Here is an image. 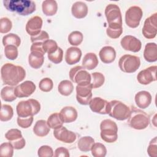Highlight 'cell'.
Returning a JSON list of instances; mask_svg holds the SVG:
<instances>
[{
    "instance_id": "6da1fadb",
    "label": "cell",
    "mask_w": 157,
    "mask_h": 157,
    "mask_svg": "<svg viewBox=\"0 0 157 157\" xmlns=\"http://www.w3.org/2000/svg\"><path fill=\"white\" fill-rule=\"evenodd\" d=\"M1 77L4 84L13 86L24 80L26 71L20 66L7 63L1 67Z\"/></svg>"
},
{
    "instance_id": "7a4b0ae2",
    "label": "cell",
    "mask_w": 157,
    "mask_h": 157,
    "mask_svg": "<svg viewBox=\"0 0 157 157\" xmlns=\"http://www.w3.org/2000/svg\"><path fill=\"white\" fill-rule=\"evenodd\" d=\"M5 8L23 16L31 14L36 10V4L30 0H4Z\"/></svg>"
},
{
    "instance_id": "3957f363",
    "label": "cell",
    "mask_w": 157,
    "mask_h": 157,
    "mask_svg": "<svg viewBox=\"0 0 157 157\" xmlns=\"http://www.w3.org/2000/svg\"><path fill=\"white\" fill-rule=\"evenodd\" d=\"M128 123L134 129H144L149 125L150 117L141 109L132 107L131 108L130 114L128 118Z\"/></svg>"
},
{
    "instance_id": "277c9868",
    "label": "cell",
    "mask_w": 157,
    "mask_h": 157,
    "mask_svg": "<svg viewBox=\"0 0 157 157\" xmlns=\"http://www.w3.org/2000/svg\"><path fill=\"white\" fill-rule=\"evenodd\" d=\"M40 110V104L39 102L34 99L21 101L18 103L16 107L18 117L21 118L34 116L37 114Z\"/></svg>"
},
{
    "instance_id": "5b68a950",
    "label": "cell",
    "mask_w": 157,
    "mask_h": 157,
    "mask_svg": "<svg viewBox=\"0 0 157 157\" xmlns=\"http://www.w3.org/2000/svg\"><path fill=\"white\" fill-rule=\"evenodd\" d=\"M101 137L107 143L115 142L118 139V126L115 121L110 119H105L100 124Z\"/></svg>"
},
{
    "instance_id": "8992f818",
    "label": "cell",
    "mask_w": 157,
    "mask_h": 157,
    "mask_svg": "<svg viewBox=\"0 0 157 157\" xmlns=\"http://www.w3.org/2000/svg\"><path fill=\"white\" fill-rule=\"evenodd\" d=\"M105 15L109 25V28H123L121 13L118 5L115 4H108L105 9Z\"/></svg>"
},
{
    "instance_id": "52a82bcc",
    "label": "cell",
    "mask_w": 157,
    "mask_h": 157,
    "mask_svg": "<svg viewBox=\"0 0 157 157\" xmlns=\"http://www.w3.org/2000/svg\"><path fill=\"white\" fill-rule=\"evenodd\" d=\"M131 109L123 102L113 100L109 102V112L110 117L114 118L117 120H125L129 116Z\"/></svg>"
},
{
    "instance_id": "ba28073f",
    "label": "cell",
    "mask_w": 157,
    "mask_h": 157,
    "mask_svg": "<svg viewBox=\"0 0 157 157\" xmlns=\"http://www.w3.org/2000/svg\"><path fill=\"white\" fill-rule=\"evenodd\" d=\"M69 78L72 82L78 85H88L91 83V74L81 66L72 67L69 71Z\"/></svg>"
},
{
    "instance_id": "9c48e42d",
    "label": "cell",
    "mask_w": 157,
    "mask_h": 157,
    "mask_svg": "<svg viewBox=\"0 0 157 157\" xmlns=\"http://www.w3.org/2000/svg\"><path fill=\"white\" fill-rule=\"evenodd\" d=\"M140 65V58L131 55H124L118 61V66L121 71L125 73L136 72Z\"/></svg>"
},
{
    "instance_id": "30bf717a",
    "label": "cell",
    "mask_w": 157,
    "mask_h": 157,
    "mask_svg": "<svg viewBox=\"0 0 157 157\" xmlns=\"http://www.w3.org/2000/svg\"><path fill=\"white\" fill-rule=\"evenodd\" d=\"M142 15L143 12L140 7L131 6L126 12L125 22L129 27L136 28L139 25Z\"/></svg>"
},
{
    "instance_id": "8fae6325",
    "label": "cell",
    "mask_w": 157,
    "mask_h": 157,
    "mask_svg": "<svg viewBox=\"0 0 157 157\" xmlns=\"http://www.w3.org/2000/svg\"><path fill=\"white\" fill-rule=\"evenodd\" d=\"M157 13H155L145 19L142 28L144 36L148 39H153L157 33Z\"/></svg>"
},
{
    "instance_id": "7c38bea8",
    "label": "cell",
    "mask_w": 157,
    "mask_h": 157,
    "mask_svg": "<svg viewBox=\"0 0 157 157\" xmlns=\"http://www.w3.org/2000/svg\"><path fill=\"white\" fill-rule=\"evenodd\" d=\"M5 137L12 144L16 150H20L25 147L26 142L23 137L21 131L18 129H10L5 134Z\"/></svg>"
},
{
    "instance_id": "4fadbf2b",
    "label": "cell",
    "mask_w": 157,
    "mask_h": 157,
    "mask_svg": "<svg viewBox=\"0 0 157 157\" xmlns=\"http://www.w3.org/2000/svg\"><path fill=\"white\" fill-rule=\"evenodd\" d=\"M92 85H77L76 86V99L82 105H88L92 99Z\"/></svg>"
},
{
    "instance_id": "5bb4252c",
    "label": "cell",
    "mask_w": 157,
    "mask_h": 157,
    "mask_svg": "<svg viewBox=\"0 0 157 157\" xmlns=\"http://www.w3.org/2000/svg\"><path fill=\"white\" fill-rule=\"evenodd\" d=\"M156 66H151L140 71L137 76V79L139 83L146 85L156 81Z\"/></svg>"
},
{
    "instance_id": "9a60e30c",
    "label": "cell",
    "mask_w": 157,
    "mask_h": 157,
    "mask_svg": "<svg viewBox=\"0 0 157 157\" xmlns=\"http://www.w3.org/2000/svg\"><path fill=\"white\" fill-rule=\"evenodd\" d=\"M120 44L124 50L135 53L139 52L142 47L140 40L131 35L123 37L120 41Z\"/></svg>"
},
{
    "instance_id": "2e32d148",
    "label": "cell",
    "mask_w": 157,
    "mask_h": 157,
    "mask_svg": "<svg viewBox=\"0 0 157 157\" xmlns=\"http://www.w3.org/2000/svg\"><path fill=\"white\" fill-rule=\"evenodd\" d=\"M89 106L92 112L99 114H108L109 112V102L100 98H92L89 103Z\"/></svg>"
},
{
    "instance_id": "e0dca14e",
    "label": "cell",
    "mask_w": 157,
    "mask_h": 157,
    "mask_svg": "<svg viewBox=\"0 0 157 157\" xmlns=\"http://www.w3.org/2000/svg\"><path fill=\"white\" fill-rule=\"evenodd\" d=\"M53 136L58 140L66 144L73 143L77 138L76 134L74 132L68 130L63 126L54 129Z\"/></svg>"
},
{
    "instance_id": "ac0fdd59",
    "label": "cell",
    "mask_w": 157,
    "mask_h": 157,
    "mask_svg": "<svg viewBox=\"0 0 157 157\" xmlns=\"http://www.w3.org/2000/svg\"><path fill=\"white\" fill-rule=\"evenodd\" d=\"M36 85L31 81L26 80L15 88V94L18 98H28L36 90Z\"/></svg>"
},
{
    "instance_id": "d6986e66",
    "label": "cell",
    "mask_w": 157,
    "mask_h": 157,
    "mask_svg": "<svg viewBox=\"0 0 157 157\" xmlns=\"http://www.w3.org/2000/svg\"><path fill=\"white\" fill-rule=\"evenodd\" d=\"M42 19L39 16L31 17L26 23V31L31 36H35L39 34L42 27Z\"/></svg>"
},
{
    "instance_id": "ffe728a7",
    "label": "cell",
    "mask_w": 157,
    "mask_h": 157,
    "mask_svg": "<svg viewBox=\"0 0 157 157\" xmlns=\"http://www.w3.org/2000/svg\"><path fill=\"white\" fill-rule=\"evenodd\" d=\"M134 99L137 106L140 109H144L150 105L152 97L148 91H140L136 93Z\"/></svg>"
},
{
    "instance_id": "44dd1931",
    "label": "cell",
    "mask_w": 157,
    "mask_h": 157,
    "mask_svg": "<svg viewBox=\"0 0 157 157\" xmlns=\"http://www.w3.org/2000/svg\"><path fill=\"white\" fill-rule=\"evenodd\" d=\"M82 51L76 47H71L68 48L65 54V61L69 65H73L77 63L81 58Z\"/></svg>"
},
{
    "instance_id": "7402d4cb",
    "label": "cell",
    "mask_w": 157,
    "mask_h": 157,
    "mask_svg": "<svg viewBox=\"0 0 157 157\" xmlns=\"http://www.w3.org/2000/svg\"><path fill=\"white\" fill-rule=\"evenodd\" d=\"M99 58L105 64H110L114 61L116 58V52L111 46L102 47L99 53Z\"/></svg>"
},
{
    "instance_id": "603a6c76",
    "label": "cell",
    "mask_w": 157,
    "mask_h": 157,
    "mask_svg": "<svg viewBox=\"0 0 157 157\" xmlns=\"http://www.w3.org/2000/svg\"><path fill=\"white\" fill-rule=\"evenodd\" d=\"M59 113L62 120L65 123H69L75 121L78 116L77 110L72 106L63 107Z\"/></svg>"
},
{
    "instance_id": "cb8c5ba5",
    "label": "cell",
    "mask_w": 157,
    "mask_h": 157,
    "mask_svg": "<svg viewBox=\"0 0 157 157\" xmlns=\"http://www.w3.org/2000/svg\"><path fill=\"white\" fill-rule=\"evenodd\" d=\"M87 5L82 1H77L74 2L71 7L72 15L78 19L85 18L88 14Z\"/></svg>"
},
{
    "instance_id": "d4e9b609",
    "label": "cell",
    "mask_w": 157,
    "mask_h": 157,
    "mask_svg": "<svg viewBox=\"0 0 157 157\" xmlns=\"http://www.w3.org/2000/svg\"><path fill=\"white\" fill-rule=\"evenodd\" d=\"M144 57L147 62L153 63L156 61L157 47L156 43L149 42L145 45L144 51Z\"/></svg>"
},
{
    "instance_id": "484cf974",
    "label": "cell",
    "mask_w": 157,
    "mask_h": 157,
    "mask_svg": "<svg viewBox=\"0 0 157 157\" xmlns=\"http://www.w3.org/2000/svg\"><path fill=\"white\" fill-rule=\"evenodd\" d=\"M44 61V54L37 51L31 52L28 56V62L30 66L34 69H39Z\"/></svg>"
},
{
    "instance_id": "4316f807",
    "label": "cell",
    "mask_w": 157,
    "mask_h": 157,
    "mask_svg": "<svg viewBox=\"0 0 157 157\" xmlns=\"http://www.w3.org/2000/svg\"><path fill=\"white\" fill-rule=\"evenodd\" d=\"M99 63L98 57L94 53H86L82 60V66L87 70H93Z\"/></svg>"
},
{
    "instance_id": "83f0119b",
    "label": "cell",
    "mask_w": 157,
    "mask_h": 157,
    "mask_svg": "<svg viewBox=\"0 0 157 157\" xmlns=\"http://www.w3.org/2000/svg\"><path fill=\"white\" fill-rule=\"evenodd\" d=\"M33 132L38 137H44L49 133L50 127L45 120H39L35 123L33 128Z\"/></svg>"
},
{
    "instance_id": "f1b7e54d",
    "label": "cell",
    "mask_w": 157,
    "mask_h": 157,
    "mask_svg": "<svg viewBox=\"0 0 157 157\" xmlns=\"http://www.w3.org/2000/svg\"><path fill=\"white\" fill-rule=\"evenodd\" d=\"M42 9L46 16H53L58 10V4L55 0H45L42 2Z\"/></svg>"
},
{
    "instance_id": "f546056e",
    "label": "cell",
    "mask_w": 157,
    "mask_h": 157,
    "mask_svg": "<svg viewBox=\"0 0 157 157\" xmlns=\"http://www.w3.org/2000/svg\"><path fill=\"white\" fill-rule=\"evenodd\" d=\"M94 144V140L91 136H83L78 141L77 146L78 149L83 152L91 151L93 145Z\"/></svg>"
},
{
    "instance_id": "4dcf8cb0",
    "label": "cell",
    "mask_w": 157,
    "mask_h": 157,
    "mask_svg": "<svg viewBox=\"0 0 157 157\" xmlns=\"http://www.w3.org/2000/svg\"><path fill=\"white\" fill-rule=\"evenodd\" d=\"M15 88L13 86H7L3 87L1 90V97L2 99L6 102H12L16 99L15 94Z\"/></svg>"
},
{
    "instance_id": "1f68e13d",
    "label": "cell",
    "mask_w": 157,
    "mask_h": 157,
    "mask_svg": "<svg viewBox=\"0 0 157 157\" xmlns=\"http://www.w3.org/2000/svg\"><path fill=\"white\" fill-rule=\"evenodd\" d=\"M58 90L59 93L63 96H69L74 90V85L68 80H62L58 86Z\"/></svg>"
},
{
    "instance_id": "d6a6232c",
    "label": "cell",
    "mask_w": 157,
    "mask_h": 157,
    "mask_svg": "<svg viewBox=\"0 0 157 157\" xmlns=\"http://www.w3.org/2000/svg\"><path fill=\"white\" fill-rule=\"evenodd\" d=\"M47 124L50 128L56 129L63 126L64 123L59 113H54L49 116L47 119Z\"/></svg>"
},
{
    "instance_id": "836d02e7",
    "label": "cell",
    "mask_w": 157,
    "mask_h": 157,
    "mask_svg": "<svg viewBox=\"0 0 157 157\" xmlns=\"http://www.w3.org/2000/svg\"><path fill=\"white\" fill-rule=\"evenodd\" d=\"M2 44L4 47L12 45L18 47L21 44V39L18 35L13 33H9L3 36Z\"/></svg>"
},
{
    "instance_id": "e575fe53",
    "label": "cell",
    "mask_w": 157,
    "mask_h": 157,
    "mask_svg": "<svg viewBox=\"0 0 157 157\" xmlns=\"http://www.w3.org/2000/svg\"><path fill=\"white\" fill-rule=\"evenodd\" d=\"M13 115V110L11 105L2 104L0 111V120L2 121H7L12 119Z\"/></svg>"
},
{
    "instance_id": "d590c367",
    "label": "cell",
    "mask_w": 157,
    "mask_h": 157,
    "mask_svg": "<svg viewBox=\"0 0 157 157\" xmlns=\"http://www.w3.org/2000/svg\"><path fill=\"white\" fill-rule=\"evenodd\" d=\"M91 154L94 157H104L107 154V149L101 143H94L91 149Z\"/></svg>"
},
{
    "instance_id": "8d00e7d4",
    "label": "cell",
    "mask_w": 157,
    "mask_h": 157,
    "mask_svg": "<svg viewBox=\"0 0 157 157\" xmlns=\"http://www.w3.org/2000/svg\"><path fill=\"white\" fill-rule=\"evenodd\" d=\"M91 84L92 85L93 88H99L104 83L105 77L102 73L95 72L91 73Z\"/></svg>"
},
{
    "instance_id": "74e56055",
    "label": "cell",
    "mask_w": 157,
    "mask_h": 157,
    "mask_svg": "<svg viewBox=\"0 0 157 157\" xmlns=\"http://www.w3.org/2000/svg\"><path fill=\"white\" fill-rule=\"evenodd\" d=\"M83 39L82 33L78 31H74L70 33L68 36L69 44L73 46H77L81 44Z\"/></svg>"
},
{
    "instance_id": "f35d334b",
    "label": "cell",
    "mask_w": 157,
    "mask_h": 157,
    "mask_svg": "<svg viewBox=\"0 0 157 157\" xmlns=\"http://www.w3.org/2000/svg\"><path fill=\"white\" fill-rule=\"evenodd\" d=\"M13 147L10 142H4L0 145V155L5 157H12L13 154Z\"/></svg>"
},
{
    "instance_id": "ab89813d",
    "label": "cell",
    "mask_w": 157,
    "mask_h": 157,
    "mask_svg": "<svg viewBox=\"0 0 157 157\" xmlns=\"http://www.w3.org/2000/svg\"><path fill=\"white\" fill-rule=\"evenodd\" d=\"M4 54L6 57L10 60H14L18 57V49L15 45H7L4 47Z\"/></svg>"
},
{
    "instance_id": "60d3db41",
    "label": "cell",
    "mask_w": 157,
    "mask_h": 157,
    "mask_svg": "<svg viewBox=\"0 0 157 157\" xmlns=\"http://www.w3.org/2000/svg\"><path fill=\"white\" fill-rule=\"evenodd\" d=\"M47 56L48 59L54 64H59L63 60V51L60 47H58L55 52L51 54H48Z\"/></svg>"
},
{
    "instance_id": "b9f144b4",
    "label": "cell",
    "mask_w": 157,
    "mask_h": 157,
    "mask_svg": "<svg viewBox=\"0 0 157 157\" xmlns=\"http://www.w3.org/2000/svg\"><path fill=\"white\" fill-rule=\"evenodd\" d=\"M42 47L45 53L51 54L55 52L58 48L57 43L52 39H48L43 42Z\"/></svg>"
},
{
    "instance_id": "7bdbcfd3",
    "label": "cell",
    "mask_w": 157,
    "mask_h": 157,
    "mask_svg": "<svg viewBox=\"0 0 157 157\" xmlns=\"http://www.w3.org/2000/svg\"><path fill=\"white\" fill-rule=\"evenodd\" d=\"M39 87L44 92H49L53 87V82L50 78H44L39 82Z\"/></svg>"
},
{
    "instance_id": "ee69618b",
    "label": "cell",
    "mask_w": 157,
    "mask_h": 157,
    "mask_svg": "<svg viewBox=\"0 0 157 157\" xmlns=\"http://www.w3.org/2000/svg\"><path fill=\"white\" fill-rule=\"evenodd\" d=\"M12 28L11 20L7 17H2L0 20V33L6 34L9 32Z\"/></svg>"
},
{
    "instance_id": "f6af8a7d",
    "label": "cell",
    "mask_w": 157,
    "mask_h": 157,
    "mask_svg": "<svg viewBox=\"0 0 157 157\" xmlns=\"http://www.w3.org/2000/svg\"><path fill=\"white\" fill-rule=\"evenodd\" d=\"M37 155L40 157H52L54 155L53 149L48 145L41 146L38 149Z\"/></svg>"
},
{
    "instance_id": "bcb514c9",
    "label": "cell",
    "mask_w": 157,
    "mask_h": 157,
    "mask_svg": "<svg viewBox=\"0 0 157 157\" xmlns=\"http://www.w3.org/2000/svg\"><path fill=\"white\" fill-rule=\"evenodd\" d=\"M34 118L33 116H31L29 117L21 118V117H17V124L18 125L22 128H28L30 127L33 123Z\"/></svg>"
},
{
    "instance_id": "7dc6e473",
    "label": "cell",
    "mask_w": 157,
    "mask_h": 157,
    "mask_svg": "<svg viewBox=\"0 0 157 157\" xmlns=\"http://www.w3.org/2000/svg\"><path fill=\"white\" fill-rule=\"evenodd\" d=\"M147 152L151 157H157V140L156 137H155L149 143L147 148Z\"/></svg>"
},
{
    "instance_id": "c3c4849f",
    "label": "cell",
    "mask_w": 157,
    "mask_h": 157,
    "mask_svg": "<svg viewBox=\"0 0 157 157\" xmlns=\"http://www.w3.org/2000/svg\"><path fill=\"white\" fill-rule=\"evenodd\" d=\"M48 39H49L48 34L45 31H41L39 34L35 36H31V41L32 43L44 42Z\"/></svg>"
},
{
    "instance_id": "681fc988",
    "label": "cell",
    "mask_w": 157,
    "mask_h": 157,
    "mask_svg": "<svg viewBox=\"0 0 157 157\" xmlns=\"http://www.w3.org/2000/svg\"><path fill=\"white\" fill-rule=\"evenodd\" d=\"M123 33V28H107L106 29V33L107 36L112 39L118 38Z\"/></svg>"
},
{
    "instance_id": "f907efd6",
    "label": "cell",
    "mask_w": 157,
    "mask_h": 157,
    "mask_svg": "<svg viewBox=\"0 0 157 157\" xmlns=\"http://www.w3.org/2000/svg\"><path fill=\"white\" fill-rule=\"evenodd\" d=\"M69 150L63 147H59L56 148L55 151L54 156L55 157H69Z\"/></svg>"
}]
</instances>
